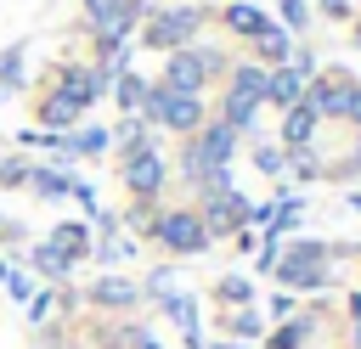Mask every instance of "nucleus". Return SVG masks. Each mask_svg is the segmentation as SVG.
I'll return each mask as SVG.
<instances>
[{"instance_id": "nucleus-38", "label": "nucleus", "mask_w": 361, "mask_h": 349, "mask_svg": "<svg viewBox=\"0 0 361 349\" xmlns=\"http://www.w3.org/2000/svg\"><path fill=\"white\" fill-rule=\"evenodd\" d=\"M350 321H361V293H350Z\"/></svg>"}, {"instance_id": "nucleus-37", "label": "nucleus", "mask_w": 361, "mask_h": 349, "mask_svg": "<svg viewBox=\"0 0 361 349\" xmlns=\"http://www.w3.org/2000/svg\"><path fill=\"white\" fill-rule=\"evenodd\" d=\"M203 349H248V343H237V338H214V343H203Z\"/></svg>"}, {"instance_id": "nucleus-16", "label": "nucleus", "mask_w": 361, "mask_h": 349, "mask_svg": "<svg viewBox=\"0 0 361 349\" xmlns=\"http://www.w3.org/2000/svg\"><path fill=\"white\" fill-rule=\"evenodd\" d=\"M214 17H220L231 34H243V39H254V34L271 23V11H259V0H231V6H226V11H214Z\"/></svg>"}, {"instance_id": "nucleus-28", "label": "nucleus", "mask_w": 361, "mask_h": 349, "mask_svg": "<svg viewBox=\"0 0 361 349\" xmlns=\"http://www.w3.org/2000/svg\"><path fill=\"white\" fill-rule=\"evenodd\" d=\"M28 169H34V158L28 152H0V191H17V186H28Z\"/></svg>"}, {"instance_id": "nucleus-41", "label": "nucleus", "mask_w": 361, "mask_h": 349, "mask_svg": "<svg viewBox=\"0 0 361 349\" xmlns=\"http://www.w3.org/2000/svg\"><path fill=\"white\" fill-rule=\"evenodd\" d=\"M350 118H355V124H361V90H355V107H350Z\"/></svg>"}, {"instance_id": "nucleus-30", "label": "nucleus", "mask_w": 361, "mask_h": 349, "mask_svg": "<svg viewBox=\"0 0 361 349\" xmlns=\"http://www.w3.org/2000/svg\"><path fill=\"white\" fill-rule=\"evenodd\" d=\"M164 293H175V270L169 265H158V270L141 276V298H164Z\"/></svg>"}, {"instance_id": "nucleus-22", "label": "nucleus", "mask_w": 361, "mask_h": 349, "mask_svg": "<svg viewBox=\"0 0 361 349\" xmlns=\"http://www.w3.org/2000/svg\"><path fill=\"white\" fill-rule=\"evenodd\" d=\"M68 146H73V158H107V152H113L107 124H79V129H68Z\"/></svg>"}, {"instance_id": "nucleus-7", "label": "nucleus", "mask_w": 361, "mask_h": 349, "mask_svg": "<svg viewBox=\"0 0 361 349\" xmlns=\"http://www.w3.org/2000/svg\"><path fill=\"white\" fill-rule=\"evenodd\" d=\"M39 84L62 90V96H68L73 107H85V113H90L96 101H107V79L96 73V62H56V68H51Z\"/></svg>"}, {"instance_id": "nucleus-13", "label": "nucleus", "mask_w": 361, "mask_h": 349, "mask_svg": "<svg viewBox=\"0 0 361 349\" xmlns=\"http://www.w3.org/2000/svg\"><path fill=\"white\" fill-rule=\"evenodd\" d=\"M305 84H310V79H305L299 68H288V62H282V68H265V101L282 107V113L305 101Z\"/></svg>"}, {"instance_id": "nucleus-40", "label": "nucleus", "mask_w": 361, "mask_h": 349, "mask_svg": "<svg viewBox=\"0 0 361 349\" xmlns=\"http://www.w3.org/2000/svg\"><path fill=\"white\" fill-rule=\"evenodd\" d=\"M344 203H350V208H355V214H361V191H350V197H344Z\"/></svg>"}, {"instance_id": "nucleus-35", "label": "nucleus", "mask_w": 361, "mask_h": 349, "mask_svg": "<svg viewBox=\"0 0 361 349\" xmlns=\"http://www.w3.org/2000/svg\"><path fill=\"white\" fill-rule=\"evenodd\" d=\"M322 17H327V23H344V17H350V0H322Z\"/></svg>"}, {"instance_id": "nucleus-5", "label": "nucleus", "mask_w": 361, "mask_h": 349, "mask_svg": "<svg viewBox=\"0 0 361 349\" xmlns=\"http://www.w3.org/2000/svg\"><path fill=\"white\" fill-rule=\"evenodd\" d=\"M327 242H316V236H299L293 248H282V259H276V281L288 287V293H316V287H327Z\"/></svg>"}, {"instance_id": "nucleus-21", "label": "nucleus", "mask_w": 361, "mask_h": 349, "mask_svg": "<svg viewBox=\"0 0 361 349\" xmlns=\"http://www.w3.org/2000/svg\"><path fill=\"white\" fill-rule=\"evenodd\" d=\"M214 118H220V124H231V129L243 135V129H254V118H259V101H254V96H237V90H226Z\"/></svg>"}, {"instance_id": "nucleus-27", "label": "nucleus", "mask_w": 361, "mask_h": 349, "mask_svg": "<svg viewBox=\"0 0 361 349\" xmlns=\"http://www.w3.org/2000/svg\"><path fill=\"white\" fill-rule=\"evenodd\" d=\"M214 304H226V310L254 304V281H248V276H220V281H214Z\"/></svg>"}, {"instance_id": "nucleus-36", "label": "nucleus", "mask_w": 361, "mask_h": 349, "mask_svg": "<svg viewBox=\"0 0 361 349\" xmlns=\"http://www.w3.org/2000/svg\"><path fill=\"white\" fill-rule=\"evenodd\" d=\"M130 349H164V343L152 338V326H135V338H130Z\"/></svg>"}, {"instance_id": "nucleus-43", "label": "nucleus", "mask_w": 361, "mask_h": 349, "mask_svg": "<svg viewBox=\"0 0 361 349\" xmlns=\"http://www.w3.org/2000/svg\"><path fill=\"white\" fill-rule=\"evenodd\" d=\"M6 220H11V214H6V203H0V231H6Z\"/></svg>"}, {"instance_id": "nucleus-24", "label": "nucleus", "mask_w": 361, "mask_h": 349, "mask_svg": "<svg viewBox=\"0 0 361 349\" xmlns=\"http://www.w3.org/2000/svg\"><path fill=\"white\" fill-rule=\"evenodd\" d=\"M310 338H316V315H288L271 332V349H310Z\"/></svg>"}, {"instance_id": "nucleus-42", "label": "nucleus", "mask_w": 361, "mask_h": 349, "mask_svg": "<svg viewBox=\"0 0 361 349\" xmlns=\"http://www.w3.org/2000/svg\"><path fill=\"white\" fill-rule=\"evenodd\" d=\"M6 270H11V259H6V253H0V276H6Z\"/></svg>"}, {"instance_id": "nucleus-31", "label": "nucleus", "mask_w": 361, "mask_h": 349, "mask_svg": "<svg viewBox=\"0 0 361 349\" xmlns=\"http://www.w3.org/2000/svg\"><path fill=\"white\" fill-rule=\"evenodd\" d=\"M276 11H282V28L288 34H305V23H310V6L305 0H276Z\"/></svg>"}, {"instance_id": "nucleus-14", "label": "nucleus", "mask_w": 361, "mask_h": 349, "mask_svg": "<svg viewBox=\"0 0 361 349\" xmlns=\"http://www.w3.org/2000/svg\"><path fill=\"white\" fill-rule=\"evenodd\" d=\"M248 45H254V62H259V68H282V62L293 56V34H288L282 23H265Z\"/></svg>"}, {"instance_id": "nucleus-19", "label": "nucleus", "mask_w": 361, "mask_h": 349, "mask_svg": "<svg viewBox=\"0 0 361 349\" xmlns=\"http://www.w3.org/2000/svg\"><path fill=\"white\" fill-rule=\"evenodd\" d=\"M28 90V45H6L0 51V96Z\"/></svg>"}, {"instance_id": "nucleus-11", "label": "nucleus", "mask_w": 361, "mask_h": 349, "mask_svg": "<svg viewBox=\"0 0 361 349\" xmlns=\"http://www.w3.org/2000/svg\"><path fill=\"white\" fill-rule=\"evenodd\" d=\"M34 124H39V129H56V135H68V129H79V124H85V107H73L62 90L39 84V96H34Z\"/></svg>"}, {"instance_id": "nucleus-12", "label": "nucleus", "mask_w": 361, "mask_h": 349, "mask_svg": "<svg viewBox=\"0 0 361 349\" xmlns=\"http://www.w3.org/2000/svg\"><path fill=\"white\" fill-rule=\"evenodd\" d=\"M45 242L62 248L73 265H85V259H90V242H96V225H90V220H56V225L45 231Z\"/></svg>"}, {"instance_id": "nucleus-18", "label": "nucleus", "mask_w": 361, "mask_h": 349, "mask_svg": "<svg viewBox=\"0 0 361 349\" xmlns=\"http://www.w3.org/2000/svg\"><path fill=\"white\" fill-rule=\"evenodd\" d=\"M68 180H73V174H68V169H51V163H34V169H28V191H34L39 203H62V197H68Z\"/></svg>"}, {"instance_id": "nucleus-3", "label": "nucleus", "mask_w": 361, "mask_h": 349, "mask_svg": "<svg viewBox=\"0 0 361 349\" xmlns=\"http://www.w3.org/2000/svg\"><path fill=\"white\" fill-rule=\"evenodd\" d=\"M220 73H226V51H214V45H180V51H169V56H164V68H158V84L203 96V90H209Z\"/></svg>"}, {"instance_id": "nucleus-1", "label": "nucleus", "mask_w": 361, "mask_h": 349, "mask_svg": "<svg viewBox=\"0 0 361 349\" xmlns=\"http://www.w3.org/2000/svg\"><path fill=\"white\" fill-rule=\"evenodd\" d=\"M203 23H209V11H203V6H158V11H147V17H141L135 39H141L147 51L169 56V51H180V45H197Z\"/></svg>"}, {"instance_id": "nucleus-15", "label": "nucleus", "mask_w": 361, "mask_h": 349, "mask_svg": "<svg viewBox=\"0 0 361 349\" xmlns=\"http://www.w3.org/2000/svg\"><path fill=\"white\" fill-rule=\"evenodd\" d=\"M147 90H152V79H147V73H135V68L113 73V84H107V96H113V107H118V113H141Z\"/></svg>"}, {"instance_id": "nucleus-17", "label": "nucleus", "mask_w": 361, "mask_h": 349, "mask_svg": "<svg viewBox=\"0 0 361 349\" xmlns=\"http://www.w3.org/2000/svg\"><path fill=\"white\" fill-rule=\"evenodd\" d=\"M316 124H322V118H316L305 101L288 107V113H282V146H288V152H305V146L316 141Z\"/></svg>"}, {"instance_id": "nucleus-23", "label": "nucleus", "mask_w": 361, "mask_h": 349, "mask_svg": "<svg viewBox=\"0 0 361 349\" xmlns=\"http://www.w3.org/2000/svg\"><path fill=\"white\" fill-rule=\"evenodd\" d=\"M51 315H62V287H39V293L23 304V321H28L34 332H45V326H51Z\"/></svg>"}, {"instance_id": "nucleus-8", "label": "nucleus", "mask_w": 361, "mask_h": 349, "mask_svg": "<svg viewBox=\"0 0 361 349\" xmlns=\"http://www.w3.org/2000/svg\"><path fill=\"white\" fill-rule=\"evenodd\" d=\"M79 298H85L90 310H107V315H130V310L147 304V298H141V281H130V276H118V270H102Z\"/></svg>"}, {"instance_id": "nucleus-44", "label": "nucleus", "mask_w": 361, "mask_h": 349, "mask_svg": "<svg viewBox=\"0 0 361 349\" xmlns=\"http://www.w3.org/2000/svg\"><path fill=\"white\" fill-rule=\"evenodd\" d=\"M226 6H231V0H226Z\"/></svg>"}, {"instance_id": "nucleus-34", "label": "nucleus", "mask_w": 361, "mask_h": 349, "mask_svg": "<svg viewBox=\"0 0 361 349\" xmlns=\"http://www.w3.org/2000/svg\"><path fill=\"white\" fill-rule=\"evenodd\" d=\"M288 315H293V293H276L271 298V321H288Z\"/></svg>"}, {"instance_id": "nucleus-32", "label": "nucleus", "mask_w": 361, "mask_h": 349, "mask_svg": "<svg viewBox=\"0 0 361 349\" xmlns=\"http://www.w3.org/2000/svg\"><path fill=\"white\" fill-rule=\"evenodd\" d=\"M254 169H259V174H282V169H288V152H282V146H254Z\"/></svg>"}, {"instance_id": "nucleus-4", "label": "nucleus", "mask_w": 361, "mask_h": 349, "mask_svg": "<svg viewBox=\"0 0 361 349\" xmlns=\"http://www.w3.org/2000/svg\"><path fill=\"white\" fill-rule=\"evenodd\" d=\"M147 236H152L169 259H197V253H209V231H203V214H197V208H152Z\"/></svg>"}, {"instance_id": "nucleus-6", "label": "nucleus", "mask_w": 361, "mask_h": 349, "mask_svg": "<svg viewBox=\"0 0 361 349\" xmlns=\"http://www.w3.org/2000/svg\"><path fill=\"white\" fill-rule=\"evenodd\" d=\"M118 180H124V191H130L141 208H152L158 191L169 186V163H164L158 146H141V152H124V158H118Z\"/></svg>"}, {"instance_id": "nucleus-9", "label": "nucleus", "mask_w": 361, "mask_h": 349, "mask_svg": "<svg viewBox=\"0 0 361 349\" xmlns=\"http://www.w3.org/2000/svg\"><path fill=\"white\" fill-rule=\"evenodd\" d=\"M305 107H310L316 118H350V107H355V84L338 79V73H322V79L305 84Z\"/></svg>"}, {"instance_id": "nucleus-2", "label": "nucleus", "mask_w": 361, "mask_h": 349, "mask_svg": "<svg viewBox=\"0 0 361 349\" xmlns=\"http://www.w3.org/2000/svg\"><path fill=\"white\" fill-rule=\"evenodd\" d=\"M141 118L152 124V129H169V135H197L203 129V118H209V101L203 96H192V90H169V84H158L152 79V90H147V101H141Z\"/></svg>"}, {"instance_id": "nucleus-20", "label": "nucleus", "mask_w": 361, "mask_h": 349, "mask_svg": "<svg viewBox=\"0 0 361 349\" xmlns=\"http://www.w3.org/2000/svg\"><path fill=\"white\" fill-rule=\"evenodd\" d=\"M226 90L254 96V101L265 107V68H259V62H231V68H226Z\"/></svg>"}, {"instance_id": "nucleus-39", "label": "nucleus", "mask_w": 361, "mask_h": 349, "mask_svg": "<svg viewBox=\"0 0 361 349\" xmlns=\"http://www.w3.org/2000/svg\"><path fill=\"white\" fill-rule=\"evenodd\" d=\"M350 349H361V321H355V326H350Z\"/></svg>"}, {"instance_id": "nucleus-25", "label": "nucleus", "mask_w": 361, "mask_h": 349, "mask_svg": "<svg viewBox=\"0 0 361 349\" xmlns=\"http://www.w3.org/2000/svg\"><path fill=\"white\" fill-rule=\"evenodd\" d=\"M220 326H226V338H237V343H254V338H265V315H259L254 304L231 310V315H226Z\"/></svg>"}, {"instance_id": "nucleus-10", "label": "nucleus", "mask_w": 361, "mask_h": 349, "mask_svg": "<svg viewBox=\"0 0 361 349\" xmlns=\"http://www.w3.org/2000/svg\"><path fill=\"white\" fill-rule=\"evenodd\" d=\"M17 265H28V270L39 276V287H68V281H73V259H68L62 248H51L45 236H34Z\"/></svg>"}, {"instance_id": "nucleus-33", "label": "nucleus", "mask_w": 361, "mask_h": 349, "mask_svg": "<svg viewBox=\"0 0 361 349\" xmlns=\"http://www.w3.org/2000/svg\"><path fill=\"white\" fill-rule=\"evenodd\" d=\"M79 6H85V28H90V23L113 17V6H118V0H79Z\"/></svg>"}, {"instance_id": "nucleus-29", "label": "nucleus", "mask_w": 361, "mask_h": 349, "mask_svg": "<svg viewBox=\"0 0 361 349\" xmlns=\"http://www.w3.org/2000/svg\"><path fill=\"white\" fill-rule=\"evenodd\" d=\"M68 197L85 208V220H96V214H102V191H96V180H79V174H73V180H68Z\"/></svg>"}, {"instance_id": "nucleus-26", "label": "nucleus", "mask_w": 361, "mask_h": 349, "mask_svg": "<svg viewBox=\"0 0 361 349\" xmlns=\"http://www.w3.org/2000/svg\"><path fill=\"white\" fill-rule=\"evenodd\" d=\"M0 287H6V298H11V304H28V298L39 293V276H34L28 265H11V270L0 276Z\"/></svg>"}]
</instances>
